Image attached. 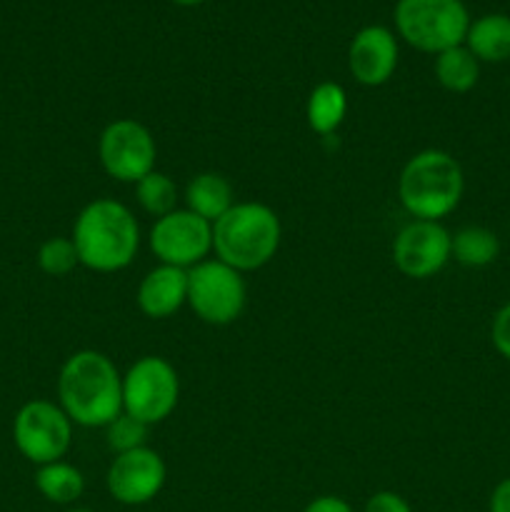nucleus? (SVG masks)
<instances>
[{
	"label": "nucleus",
	"instance_id": "nucleus-1",
	"mask_svg": "<svg viewBox=\"0 0 510 512\" xmlns=\"http://www.w3.org/2000/svg\"><path fill=\"white\" fill-rule=\"evenodd\" d=\"M58 405L80 428H105L123 413V375L98 350H78L58 375Z\"/></svg>",
	"mask_w": 510,
	"mask_h": 512
},
{
	"label": "nucleus",
	"instance_id": "nucleus-2",
	"mask_svg": "<svg viewBox=\"0 0 510 512\" xmlns=\"http://www.w3.org/2000/svg\"><path fill=\"white\" fill-rule=\"evenodd\" d=\"M70 238L80 265L95 273H118L138 255L140 225L128 205L113 198H95L78 213Z\"/></svg>",
	"mask_w": 510,
	"mask_h": 512
},
{
	"label": "nucleus",
	"instance_id": "nucleus-3",
	"mask_svg": "<svg viewBox=\"0 0 510 512\" xmlns=\"http://www.w3.org/2000/svg\"><path fill=\"white\" fill-rule=\"evenodd\" d=\"M283 238L280 218L265 203H235L213 223L215 258L238 273L260 270L275 258Z\"/></svg>",
	"mask_w": 510,
	"mask_h": 512
},
{
	"label": "nucleus",
	"instance_id": "nucleus-4",
	"mask_svg": "<svg viewBox=\"0 0 510 512\" xmlns=\"http://www.w3.org/2000/svg\"><path fill=\"white\" fill-rule=\"evenodd\" d=\"M463 193V168L445 150H420L400 170L398 198L415 220L440 223V218L458 208Z\"/></svg>",
	"mask_w": 510,
	"mask_h": 512
},
{
	"label": "nucleus",
	"instance_id": "nucleus-5",
	"mask_svg": "<svg viewBox=\"0 0 510 512\" xmlns=\"http://www.w3.org/2000/svg\"><path fill=\"white\" fill-rule=\"evenodd\" d=\"M395 28L423 53H443L465 43L470 15L460 0H398Z\"/></svg>",
	"mask_w": 510,
	"mask_h": 512
},
{
	"label": "nucleus",
	"instance_id": "nucleus-6",
	"mask_svg": "<svg viewBox=\"0 0 510 512\" xmlns=\"http://www.w3.org/2000/svg\"><path fill=\"white\" fill-rule=\"evenodd\" d=\"M248 285L243 273L223 260H203L188 270V305L203 323L230 325L243 315Z\"/></svg>",
	"mask_w": 510,
	"mask_h": 512
},
{
	"label": "nucleus",
	"instance_id": "nucleus-7",
	"mask_svg": "<svg viewBox=\"0 0 510 512\" xmlns=\"http://www.w3.org/2000/svg\"><path fill=\"white\" fill-rule=\"evenodd\" d=\"M180 378L160 355H143L123 375V413L145 425H158L175 410Z\"/></svg>",
	"mask_w": 510,
	"mask_h": 512
},
{
	"label": "nucleus",
	"instance_id": "nucleus-8",
	"mask_svg": "<svg viewBox=\"0 0 510 512\" xmlns=\"http://www.w3.org/2000/svg\"><path fill=\"white\" fill-rule=\"evenodd\" d=\"M13 443L33 465L63 460L73 443V423L58 403L28 400L13 418Z\"/></svg>",
	"mask_w": 510,
	"mask_h": 512
},
{
	"label": "nucleus",
	"instance_id": "nucleus-9",
	"mask_svg": "<svg viewBox=\"0 0 510 512\" xmlns=\"http://www.w3.org/2000/svg\"><path fill=\"white\" fill-rule=\"evenodd\" d=\"M98 158L110 178L135 185L155 170L158 145L143 123L133 118H120L105 125L100 133Z\"/></svg>",
	"mask_w": 510,
	"mask_h": 512
},
{
	"label": "nucleus",
	"instance_id": "nucleus-10",
	"mask_svg": "<svg viewBox=\"0 0 510 512\" xmlns=\"http://www.w3.org/2000/svg\"><path fill=\"white\" fill-rule=\"evenodd\" d=\"M148 245L163 265L190 270L208 260L213 250V223L190 213L188 208H178L155 220Z\"/></svg>",
	"mask_w": 510,
	"mask_h": 512
},
{
	"label": "nucleus",
	"instance_id": "nucleus-11",
	"mask_svg": "<svg viewBox=\"0 0 510 512\" xmlns=\"http://www.w3.org/2000/svg\"><path fill=\"white\" fill-rule=\"evenodd\" d=\"M448 228L435 220H413L393 240V263L405 278L428 280L450 260Z\"/></svg>",
	"mask_w": 510,
	"mask_h": 512
},
{
	"label": "nucleus",
	"instance_id": "nucleus-12",
	"mask_svg": "<svg viewBox=\"0 0 510 512\" xmlns=\"http://www.w3.org/2000/svg\"><path fill=\"white\" fill-rule=\"evenodd\" d=\"M165 478H168L165 460L145 445V448L115 455L105 473V488L110 498L118 500L120 505H145L158 498Z\"/></svg>",
	"mask_w": 510,
	"mask_h": 512
},
{
	"label": "nucleus",
	"instance_id": "nucleus-13",
	"mask_svg": "<svg viewBox=\"0 0 510 512\" xmlns=\"http://www.w3.org/2000/svg\"><path fill=\"white\" fill-rule=\"evenodd\" d=\"M348 68L360 85L378 88L398 68V40L383 25H368L350 40Z\"/></svg>",
	"mask_w": 510,
	"mask_h": 512
},
{
	"label": "nucleus",
	"instance_id": "nucleus-14",
	"mask_svg": "<svg viewBox=\"0 0 510 512\" xmlns=\"http://www.w3.org/2000/svg\"><path fill=\"white\" fill-rule=\"evenodd\" d=\"M135 300H138L140 313L148 318H170L183 305H188V270L163 263L155 265L140 280Z\"/></svg>",
	"mask_w": 510,
	"mask_h": 512
},
{
	"label": "nucleus",
	"instance_id": "nucleus-15",
	"mask_svg": "<svg viewBox=\"0 0 510 512\" xmlns=\"http://www.w3.org/2000/svg\"><path fill=\"white\" fill-rule=\"evenodd\" d=\"M233 205V185L220 173H198L185 185V208L208 223L223 218Z\"/></svg>",
	"mask_w": 510,
	"mask_h": 512
},
{
	"label": "nucleus",
	"instance_id": "nucleus-16",
	"mask_svg": "<svg viewBox=\"0 0 510 512\" xmlns=\"http://www.w3.org/2000/svg\"><path fill=\"white\" fill-rule=\"evenodd\" d=\"M463 45L480 63H505L510 60V18L503 13L483 15L470 23Z\"/></svg>",
	"mask_w": 510,
	"mask_h": 512
},
{
	"label": "nucleus",
	"instance_id": "nucleus-17",
	"mask_svg": "<svg viewBox=\"0 0 510 512\" xmlns=\"http://www.w3.org/2000/svg\"><path fill=\"white\" fill-rule=\"evenodd\" d=\"M345 115H348V93L343 90V85L325 80L310 90L308 103H305V120L313 133H335L343 125Z\"/></svg>",
	"mask_w": 510,
	"mask_h": 512
},
{
	"label": "nucleus",
	"instance_id": "nucleus-18",
	"mask_svg": "<svg viewBox=\"0 0 510 512\" xmlns=\"http://www.w3.org/2000/svg\"><path fill=\"white\" fill-rule=\"evenodd\" d=\"M500 255V238L485 225H465L450 238V260L465 268H485Z\"/></svg>",
	"mask_w": 510,
	"mask_h": 512
},
{
	"label": "nucleus",
	"instance_id": "nucleus-19",
	"mask_svg": "<svg viewBox=\"0 0 510 512\" xmlns=\"http://www.w3.org/2000/svg\"><path fill=\"white\" fill-rule=\"evenodd\" d=\"M35 488L48 503L73 505L85 493V478L75 465L55 460V463L40 465L35 473Z\"/></svg>",
	"mask_w": 510,
	"mask_h": 512
},
{
	"label": "nucleus",
	"instance_id": "nucleus-20",
	"mask_svg": "<svg viewBox=\"0 0 510 512\" xmlns=\"http://www.w3.org/2000/svg\"><path fill=\"white\" fill-rule=\"evenodd\" d=\"M480 60L465 45L435 55V80L450 93H468L478 85Z\"/></svg>",
	"mask_w": 510,
	"mask_h": 512
},
{
	"label": "nucleus",
	"instance_id": "nucleus-21",
	"mask_svg": "<svg viewBox=\"0 0 510 512\" xmlns=\"http://www.w3.org/2000/svg\"><path fill=\"white\" fill-rule=\"evenodd\" d=\"M135 200L143 208V213L158 220L178 210V185L173 183L170 175L153 170L135 183Z\"/></svg>",
	"mask_w": 510,
	"mask_h": 512
},
{
	"label": "nucleus",
	"instance_id": "nucleus-22",
	"mask_svg": "<svg viewBox=\"0 0 510 512\" xmlns=\"http://www.w3.org/2000/svg\"><path fill=\"white\" fill-rule=\"evenodd\" d=\"M148 428L150 425L140 423L133 415L120 413L118 418L105 425V443H108V448L115 455L145 448V443H148Z\"/></svg>",
	"mask_w": 510,
	"mask_h": 512
},
{
	"label": "nucleus",
	"instance_id": "nucleus-23",
	"mask_svg": "<svg viewBox=\"0 0 510 512\" xmlns=\"http://www.w3.org/2000/svg\"><path fill=\"white\" fill-rule=\"evenodd\" d=\"M80 265L73 238H50L38 248V268L45 275L63 278Z\"/></svg>",
	"mask_w": 510,
	"mask_h": 512
},
{
	"label": "nucleus",
	"instance_id": "nucleus-24",
	"mask_svg": "<svg viewBox=\"0 0 510 512\" xmlns=\"http://www.w3.org/2000/svg\"><path fill=\"white\" fill-rule=\"evenodd\" d=\"M490 340H493V348L510 363V300L505 305H500L498 313L493 315Z\"/></svg>",
	"mask_w": 510,
	"mask_h": 512
},
{
	"label": "nucleus",
	"instance_id": "nucleus-25",
	"mask_svg": "<svg viewBox=\"0 0 510 512\" xmlns=\"http://www.w3.org/2000/svg\"><path fill=\"white\" fill-rule=\"evenodd\" d=\"M363 512H413V510H410L408 500H405L403 495L393 493V490H380V493L370 495Z\"/></svg>",
	"mask_w": 510,
	"mask_h": 512
},
{
	"label": "nucleus",
	"instance_id": "nucleus-26",
	"mask_svg": "<svg viewBox=\"0 0 510 512\" xmlns=\"http://www.w3.org/2000/svg\"><path fill=\"white\" fill-rule=\"evenodd\" d=\"M303 512H355V510L350 508L348 500L338 498V495H320V498L310 500Z\"/></svg>",
	"mask_w": 510,
	"mask_h": 512
},
{
	"label": "nucleus",
	"instance_id": "nucleus-27",
	"mask_svg": "<svg viewBox=\"0 0 510 512\" xmlns=\"http://www.w3.org/2000/svg\"><path fill=\"white\" fill-rule=\"evenodd\" d=\"M488 512H510V478L500 480L488 500Z\"/></svg>",
	"mask_w": 510,
	"mask_h": 512
},
{
	"label": "nucleus",
	"instance_id": "nucleus-28",
	"mask_svg": "<svg viewBox=\"0 0 510 512\" xmlns=\"http://www.w3.org/2000/svg\"><path fill=\"white\" fill-rule=\"evenodd\" d=\"M173 3H178V5H198V3H203V0H173Z\"/></svg>",
	"mask_w": 510,
	"mask_h": 512
},
{
	"label": "nucleus",
	"instance_id": "nucleus-29",
	"mask_svg": "<svg viewBox=\"0 0 510 512\" xmlns=\"http://www.w3.org/2000/svg\"><path fill=\"white\" fill-rule=\"evenodd\" d=\"M68 512H93V510H85V508H75V510H68Z\"/></svg>",
	"mask_w": 510,
	"mask_h": 512
}]
</instances>
